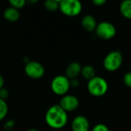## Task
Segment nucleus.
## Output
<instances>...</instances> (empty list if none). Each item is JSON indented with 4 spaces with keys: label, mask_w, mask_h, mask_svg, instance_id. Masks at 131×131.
<instances>
[{
    "label": "nucleus",
    "mask_w": 131,
    "mask_h": 131,
    "mask_svg": "<svg viewBox=\"0 0 131 131\" xmlns=\"http://www.w3.org/2000/svg\"><path fill=\"white\" fill-rule=\"evenodd\" d=\"M45 121L46 124L51 129L60 130L64 128L68 124V113L64 111L59 104H54L47 110Z\"/></svg>",
    "instance_id": "nucleus-1"
},
{
    "label": "nucleus",
    "mask_w": 131,
    "mask_h": 131,
    "mask_svg": "<svg viewBox=\"0 0 131 131\" xmlns=\"http://www.w3.org/2000/svg\"><path fill=\"white\" fill-rule=\"evenodd\" d=\"M109 88L108 82L105 78L101 76H95L88 81L87 89L88 93L95 97H100L105 95Z\"/></svg>",
    "instance_id": "nucleus-2"
},
{
    "label": "nucleus",
    "mask_w": 131,
    "mask_h": 131,
    "mask_svg": "<svg viewBox=\"0 0 131 131\" xmlns=\"http://www.w3.org/2000/svg\"><path fill=\"white\" fill-rule=\"evenodd\" d=\"M124 58L120 51H111L106 54L103 60L104 68L109 72H114L122 66Z\"/></svg>",
    "instance_id": "nucleus-3"
},
{
    "label": "nucleus",
    "mask_w": 131,
    "mask_h": 131,
    "mask_svg": "<svg viewBox=\"0 0 131 131\" xmlns=\"http://www.w3.org/2000/svg\"><path fill=\"white\" fill-rule=\"evenodd\" d=\"M83 6L78 0H61L59 2L60 12L68 17H75L81 14Z\"/></svg>",
    "instance_id": "nucleus-4"
},
{
    "label": "nucleus",
    "mask_w": 131,
    "mask_h": 131,
    "mask_svg": "<svg viewBox=\"0 0 131 131\" xmlns=\"http://www.w3.org/2000/svg\"><path fill=\"white\" fill-rule=\"evenodd\" d=\"M70 88V79L65 75H57L51 81V89L52 92L58 96L63 97L68 94Z\"/></svg>",
    "instance_id": "nucleus-5"
},
{
    "label": "nucleus",
    "mask_w": 131,
    "mask_h": 131,
    "mask_svg": "<svg viewBox=\"0 0 131 131\" xmlns=\"http://www.w3.org/2000/svg\"><path fill=\"white\" fill-rule=\"evenodd\" d=\"M94 31L96 35L102 40H111L117 34V29L114 25L106 21L97 23Z\"/></svg>",
    "instance_id": "nucleus-6"
},
{
    "label": "nucleus",
    "mask_w": 131,
    "mask_h": 131,
    "mask_svg": "<svg viewBox=\"0 0 131 131\" xmlns=\"http://www.w3.org/2000/svg\"><path fill=\"white\" fill-rule=\"evenodd\" d=\"M25 74L31 79H40L45 73V67L38 61H29L25 65L24 68Z\"/></svg>",
    "instance_id": "nucleus-7"
},
{
    "label": "nucleus",
    "mask_w": 131,
    "mask_h": 131,
    "mask_svg": "<svg viewBox=\"0 0 131 131\" xmlns=\"http://www.w3.org/2000/svg\"><path fill=\"white\" fill-rule=\"evenodd\" d=\"M80 105V102L78 98L72 94H66L61 97L59 106L67 113L73 112L76 111Z\"/></svg>",
    "instance_id": "nucleus-8"
},
{
    "label": "nucleus",
    "mask_w": 131,
    "mask_h": 131,
    "mask_svg": "<svg viewBox=\"0 0 131 131\" xmlns=\"http://www.w3.org/2000/svg\"><path fill=\"white\" fill-rule=\"evenodd\" d=\"M71 127L72 131H89L90 122L85 116L78 115L72 120Z\"/></svg>",
    "instance_id": "nucleus-9"
},
{
    "label": "nucleus",
    "mask_w": 131,
    "mask_h": 131,
    "mask_svg": "<svg viewBox=\"0 0 131 131\" xmlns=\"http://www.w3.org/2000/svg\"><path fill=\"white\" fill-rule=\"evenodd\" d=\"M81 68L82 67L78 62L73 61L67 66L65 70V76L70 80L77 78L81 74Z\"/></svg>",
    "instance_id": "nucleus-10"
},
{
    "label": "nucleus",
    "mask_w": 131,
    "mask_h": 131,
    "mask_svg": "<svg viewBox=\"0 0 131 131\" xmlns=\"http://www.w3.org/2000/svg\"><path fill=\"white\" fill-rule=\"evenodd\" d=\"M97 22L96 18L91 15H86L81 19V25L83 28L88 32H93L95 31Z\"/></svg>",
    "instance_id": "nucleus-11"
},
{
    "label": "nucleus",
    "mask_w": 131,
    "mask_h": 131,
    "mask_svg": "<svg viewBox=\"0 0 131 131\" xmlns=\"http://www.w3.org/2000/svg\"><path fill=\"white\" fill-rule=\"evenodd\" d=\"M3 17L9 22H15L20 18V12L18 9L10 6L4 10Z\"/></svg>",
    "instance_id": "nucleus-12"
},
{
    "label": "nucleus",
    "mask_w": 131,
    "mask_h": 131,
    "mask_svg": "<svg viewBox=\"0 0 131 131\" xmlns=\"http://www.w3.org/2000/svg\"><path fill=\"white\" fill-rule=\"evenodd\" d=\"M119 8L120 12L124 18L131 20V0L123 1L120 4Z\"/></svg>",
    "instance_id": "nucleus-13"
},
{
    "label": "nucleus",
    "mask_w": 131,
    "mask_h": 131,
    "mask_svg": "<svg viewBox=\"0 0 131 131\" xmlns=\"http://www.w3.org/2000/svg\"><path fill=\"white\" fill-rule=\"evenodd\" d=\"M81 75L82 76L84 79L88 81L96 76V70L92 65H90V64L84 65L81 68Z\"/></svg>",
    "instance_id": "nucleus-14"
},
{
    "label": "nucleus",
    "mask_w": 131,
    "mask_h": 131,
    "mask_svg": "<svg viewBox=\"0 0 131 131\" xmlns=\"http://www.w3.org/2000/svg\"><path fill=\"white\" fill-rule=\"evenodd\" d=\"M60 1L57 0H46L44 3L45 8L48 12H55L59 9Z\"/></svg>",
    "instance_id": "nucleus-15"
},
{
    "label": "nucleus",
    "mask_w": 131,
    "mask_h": 131,
    "mask_svg": "<svg viewBox=\"0 0 131 131\" xmlns=\"http://www.w3.org/2000/svg\"><path fill=\"white\" fill-rule=\"evenodd\" d=\"M8 113V106L7 102L0 98V121H3Z\"/></svg>",
    "instance_id": "nucleus-16"
},
{
    "label": "nucleus",
    "mask_w": 131,
    "mask_h": 131,
    "mask_svg": "<svg viewBox=\"0 0 131 131\" xmlns=\"http://www.w3.org/2000/svg\"><path fill=\"white\" fill-rule=\"evenodd\" d=\"M8 2L11 7L18 10L24 8L25 5L27 4V2L25 0H10Z\"/></svg>",
    "instance_id": "nucleus-17"
},
{
    "label": "nucleus",
    "mask_w": 131,
    "mask_h": 131,
    "mask_svg": "<svg viewBox=\"0 0 131 131\" xmlns=\"http://www.w3.org/2000/svg\"><path fill=\"white\" fill-rule=\"evenodd\" d=\"M123 82L124 85L129 88H131V71H127L123 77Z\"/></svg>",
    "instance_id": "nucleus-18"
},
{
    "label": "nucleus",
    "mask_w": 131,
    "mask_h": 131,
    "mask_svg": "<svg viewBox=\"0 0 131 131\" xmlns=\"http://www.w3.org/2000/svg\"><path fill=\"white\" fill-rule=\"evenodd\" d=\"M91 131H110L108 127L104 124H96Z\"/></svg>",
    "instance_id": "nucleus-19"
},
{
    "label": "nucleus",
    "mask_w": 131,
    "mask_h": 131,
    "mask_svg": "<svg viewBox=\"0 0 131 131\" xmlns=\"http://www.w3.org/2000/svg\"><path fill=\"white\" fill-rule=\"evenodd\" d=\"M8 97H9L8 91L6 88H1L0 89V98L6 101V100L8 98Z\"/></svg>",
    "instance_id": "nucleus-20"
},
{
    "label": "nucleus",
    "mask_w": 131,
    "mask_h": 131,
    "mask_svg": "<svg viewBox=\"0 0 131 131\" xmlns=\"http://www.w3.org/2000/svg\"><path fill=\"white\" fill-rule=\"evenodd\" d=\"M70 84H71V88H77L80 86V81L78 78L71 79L70 80Z\"/></svg>",
    "instance_id": "nucleus-21"
},
{
    "label": "nucleus",
    "mask_w": 131,
    "mask_h": 131,
    "mask_svg": "<svg viewBox=\"0 0 131 131\" xmlns=\"http://www.w3.org/2000/svg\"><path fill=\"white\" fill-rule=\"evenodd\" d=\"M106 2H107L106 0H93V1H92V3H93L94 5L97 6V7L103 6L104 5L106 4Z\"/></svg>",
    "instance_id": "nucleus-22"
},
{
    "label": "nucleus",
    "mask_w": 131,
    "mask_h": 131,
    "mask_svg": "<svg viewBox=\"0 0 131 131\" xmlns=\"http://www.w3.org/2000/svg\"><path fill=\"white\" fill-rule=\"evenodd\" d=\"M13 125H14V122H13L12 121H8V122L5 124V130H6V129H7V130L12 129Z\"/></svg>",
    "instance_id": "nucleus-23"
},
{
    "label": "nucleus",
    "mask_w": 131,
    "mask_h": 131,
    "mask_svg": "<svg viewBox=\"0 0 131 131\" xmlns=\"http://www.w3.org/2000/svg\"><path fill=\"white\" fill-rule=\"evenodd\" d=\"M4 84H5V80L4 78L2 77V75L0 74V89L4 88Z\"/></svg>",
    "instance_id": "nucleus-24"
},
{
    "label": "nucleus",
    "mask_w": 131,
    "mask_h": 131,
    "mask_svg": "<svg viewBox=\"0 0 131 131\" xmlns=\"http://www.w3.org/2000/svg\"><path fill=\"white\" fill-rule=\"evenodd\" d=\"M26 131H39V130H37V129H35V128H31V129L27 130Z\"/></svg>",
    "instance_id": "nucleus-25"
}]
</instances>
